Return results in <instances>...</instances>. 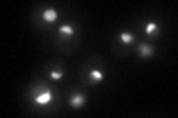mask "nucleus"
I'll use <instances>...</instances> for the list:
<instances>
[{"instance_id":"1","label":"nucleus","mask_w":178,"mask_h":118,"mask_svg":"<svg viewBox=\"0 0 178 118\" xmlns=\"http://www.w3.org/2000/svg\"><path fill=\"white\" fill-rule=\"evenodd\" d=\"M51 99H52L51 90H45V92H42V93H39V95L36 96V102H37L39 105H46Z\"/></svg>"},{"instance_id":"2","label":"nucleus","mask_w":178,"mask_h":118,"mask_svg":"<svg viewBox=\"0 0 178 118\" xmlns=\"http://www.w3.org/2000/svg\"><path fill=\"white\" fill-rule=\"evenodd\" d=\"M43 18H45L48 22H52V21L56 19V11H55V9H48V11H45Z\"/></svg>"},{"instance_id":"3","label":"nucleus","mask_w":178,"mask_h":118,"mask_svg":"<svg viewBox=\"0 0 178 118\" xmlns=\"http://www.w3.org/2000/svg\"><path fill=\"white\" fill-rule=\"evenodd\" d=\"M71 105H73L74 108H80V106L83 105V98H82V95H76V96H73V99H71Z\"/></svg>"},{"instance_id":"4","label":"nucleus","mask_w":178,"mask_h":118,"mask_svg":"<svg viewBox=\"0 0 178 118\" xmlns=\"http://www.w3.org/2000/svg\"><path fill=\"white\" fill-rule=\"evenodd\" d=\"M140 52H141V56H150L151 55V47L147 46V44H141Z\"/></svg>"},{"instance_id":"5","label":"nucleus","mask_w":178,"mask_h":118,"mask_svg":"<svg viewBox=\"0 0 178 118\" xmlns=\"http://www.w3.org/2000/svg\"><path fill=\"white\" fill-rule=\"evenodd\" d=\"M59 31H61V33L64 34V35H67V37H70V35H73V28H71L70 25H62Z\"/></svg>"},{"instance_id":"6","label":"nucleus","mask_w":178,"mask_h":118,"mask_svg":"<svg viewBox=\"0 0 178 118\" xmlns=\"http://www.w3.org/2000/svg\"><path fill=\"white\" fill-rule=\"evenodd\" d=\"M91 77L94 78V81H101V80H103V74H101L100 71H97V69L91 71Z\"/></svg>"},{"instance_id":"7","label":"nucleus","mask_w":178,"mask_h":118,"mask_svg":"<svg viewBox=\"0 0 178 118\" xmlns=\"http://www.w3.org/2000/svg\"><path fill=\"white\" fill-rule=\"evenodd\" d=\"M156 28H157V25L154 24V22H148L147 24V27H145V33L147 34H151L156 31Z\"/></svg>"},{"instance_id":"8","label":"nucleus","mask_w":178,"mask_h":118,"mask_svg":"<svg viewBox=\"0 0 178 118\" xmlns=\"http://www.w3.org/2000/svg\"><path fill=\"white\" fill-rule=\"evenodd\" d=\"M120 40H122L123 43H129V41L132 40V35L129 33H122L120 34Z\"/></svg>"},{"instance_id":"9","label":"nucleus","mask_w":178,"mask_h":118,"mask_svg":"<svg viewBox=\"0 0 178 118\" xmlns=\"http://www.w3.org/2000/svg\"><path fill=\"white\" fill-rule=\"evenodd\" d=\"M51 77H52V78H61V77H62V74H61V72H58V71H52V72H51Z\"/></svg>"}]
</instances>
